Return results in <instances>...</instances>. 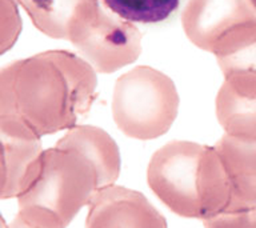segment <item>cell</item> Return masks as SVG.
<instances>
[{
  "label": "cell",
  "mask_w": 256,
  "mask_h": 228,
  "mask_svg": "<svg viewBox=\"0 0 256 228\" xmlns=\"http://www.w3.org/2000/svg\"><path fill=\"white\" fill-rule=\"evenodd\" d=\"M180 0H104L112 12L135 23H159L175 11Z\"/></svg>",
  "instance_id": "11"
},
{
  "label": "cell",
  "mask_w": 256,
  "mask_h": 228,
  "mask_svg": "<svg viewBox=\"0 0 256 228\" xmlns=\"http://www.w3.org/2000/svg\"><path fill=\"white\" fill-rule=\"evenodd\" d=\"M2 228H35L32 227V226H30L28 223H26L22 218H20L19 215H16V218L14 220H12L11 223L7 224L6 222H3V226H2Z\"/></svg>",
  "instance_id": "13"
},
{
  "label": "cell",
  "mask_w": 256,
  "mask_h": 228,
  "mask_svg": "<svg viewBox=\"0 0 256 228\" xmlns=\"http://www.w3.org/2000/svg\"><path fill=\"white\" fill-rule=\"evenodd\" d=\"M3 186L2 199L18 198L26 187L42 155L40 139H28L2 134Z\"/></svg>",
  "instance_id": "10"
},
{
  "label": "cell",
  "mask_w": 256,
  "mask_h": 228,
  "mask_svg": "<svg viewBox=\"0 0 256 228\" xmlns=\"http://www.w3.org/2000/svg\"><path fill=\"white\" fill-rule=\"evenodd\" d=\"M179 96L171 80L150 68L120 78L112 99V115L123 134L139 140L156 139L171 128Z\"/></svg>",
  "instance_id": "4"
},
{
  "label": "cell",
  "mask_w": 256,
  "mask_h": 228,
  "mask_svg": "<svg viewBox=\"0 0 256 228\" xmlns=\"http://www.w3.org/2000/svg\"><path fill=\"white\" fill-rule=\"evenodd\" d=\"M191 38L214 50L230 36V48L236 50L256 32V6L250 0H195L186 16Z\"/></svg>",
  "instance_id": "5"
},
{
  "label": "cell",
  "mask_w": 256,
  "mask_h": 228,
  "mask_svg": "<svg viewBox=\"0 0 256 228\" xmlns=\"http://www.w3.org/2000/svg\"><path fill=\"white\" fill-rule=\"evenodd\" d=\"M95 87L92 72L70 56L16 64L2 76L0 132L40 139L71 130L91 108Z\"/></svg>",
  "instance_id": "2"
},
{
  "label": "cell",
  "mask_w": 256,
  "mask_h": 228,
  "mask_svg": "<svg viewBox=\"0 0 256 228\" xmlns=\"http://www.w3.org/2000/svg\"><path fill=\"white\" fill-rule=\"evenodd\" d=\"M206 228H256V211L223 214L203 220Z\"/></svg>",
  "instance_id": "12"
},
{
  "label": "cell",
  "mask_w": 256,
  "mask_h": 228,
  "mask_svg": "<svg viewBox=\"0 0 256 228\" xmlns=\"http://www.w3.org/2000/svg\"><path fill=\"white\" fill-rule=\"evenodd\" d=\"M86 228H167V222L143 194L110 186L90 203Z\"/></svg>",
  "instance_id": "6"
},
{
  "label": "cell",
  "mask_w": 256,
  "mask_h": 228,
  "mask_svg": "<svg viewBox=\"0 0 256 228\" xmlns=\"http://www.w3.org/2000/svg\"><path fill=\"white\" fill-rule=\"evenodd\" d=\"M214 147L223 163L230 191L223 214L256 211V140L224 135Z\"/></svg>",
  "instance_id": "7"
},
{
  "label": "cell",
  "mask_w": 256,
  "mask_h": 228,
  "mask_svg": "<svg viewBox=\"0 0 256 228\" xmlns=\"http://www.w3.org/2000/svg\"><path fill=\"white\" fill-rule=\"evenodd\" d=\"M120 174V152L102 128H71L44 150L18 196V215L35 228H67L84 206Z\"/></svg>",
  "instance_id": "1"
},
{
  "label": "cell",
  "mask_w": 256,
  "mask_h": 228,
  "mask_svg": "<svg viewBox=\"0 0 256 228\" xmlns=\"http://www.w3.org/2000/svg\"><path fill=\"white\" fill-rule=\"evenodd\" d=\"M216 98V116L226 135L256 140V72H226Z\"/></svg>",
  "instance_id": "8"
},
{
  "label": "cell",
  "mask_w": 256,
  "mask_h": 228,
  "mask_svg": "<svg viewBox=\"0 0 256 228\" xmlns=\"http://www.w3.org/2000/svg\"><path fill=\"white\" fill-rule=\"evenodd\" d=\"M147 180L154 194L183 218L206 220L227 208V175L215 147L170 142L151 158Z\"/></svg>",
  "instance_id": "3"
},
{
  "label": "cell",
  "mask_w": 256,
  "mask_h": 228,
  "mask_svg": "<svg viewBox=\"0 0 256 228\" xmlns=\"http://www.w3.org/2000/svg\"><path fill=\"white\" fill-rule=\"evenodd\" d=\"M131 27H118L116 24L91 23L87 34H79L82 47L91 56L100 71H114L123 66L138 52Z\"/></svg>",
  "instance_id": "9"
}]
</instances>
